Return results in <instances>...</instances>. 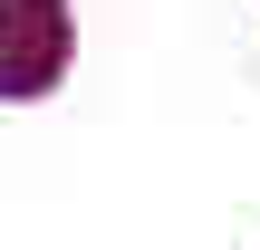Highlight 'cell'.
<instances>
[{"instance_id": "obj_1", "label": "cell", "mask_w": 260, "mask_h": 250, "mask_svg": "<svg viewBox=\"0 0 260 250\" xmlns=\"http://www.w3.org/2000/svg\"><path fill=\"white\" fill-rule=\"evenodd\" d=\"M68 58V10L58 0H0V96H39Z\"/></svg>"}]
</instances>
